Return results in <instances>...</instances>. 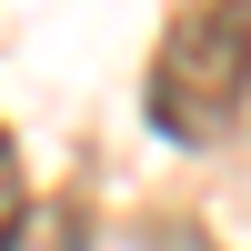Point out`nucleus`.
Listing matches in <instances>:
<instances>
[{
	"label": "nucleus",
	"instance_id": "nucleus-1",
	"mask_svg": "<svg viewBox=\"0 0 251 251\" xmlns=\"http://www.w3.org/2000/svg\"><path fill=\"white\" fill-rule=\"evenodd\" d=\"M251 100V0H191L171 40L151 50V131L221 141Z\"/></svg>",
	"mask_w": 251,
	"mask_h": 251
},
{
	"label": "nucleus",
	"instance_id": "nucleus-2",
	"mask_svg": "<svg viewBox=\"0 0 251 251\" xmlns=\"http://www.w3.org/2000/svg\"><path fill=\"white\" fill-rule=\"evenodd\" d=\"M0 171H10V161H0Z\"/></svg>",
	"mask_w": 251,
	"mask_h": 251
}]
</instances>
